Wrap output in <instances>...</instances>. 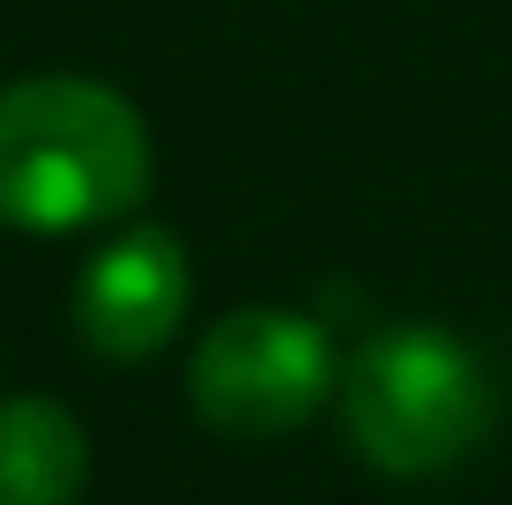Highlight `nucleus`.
I'll return each instance as SVG.
<instances>
[{
  "label": "nucleus",
  "instance_id": "1",
  "mask_svg": "<svg viewBox=\"0 0 512 505\" xmlns=\"http://www.w3.org/2000/svg\"><path fill=\"white\" fill-rule=\"evenodd\" d=\"M149 127L119 90L82 75H30L0 90V223L90 231L149 194Z\"/></svg>",
  "mask_w": 512,
  "mask_h": 505
},
{
  "label": "nucleus",
  "instance_id": "2",
  "mask_svg": "<svg viewBox=\"0 0 512 505\" xmlns=\"http://www.w3.org/2000/svg\"><path fill=\"white\" fill-rule=\"evenodd\" d=\"M349 446L379 476H438L490 431V372L446 327H386L342 372Z\"/></svg>",
  "mask_w": 512,
  "mask_h": 505
},
{
  "label": "nucleus",
  "instance_id": "3",
  "mask_svg": "<svg viewBox=\"0 0 512 505\" xmlns=\"http://www.w3.org/2000/svg\"><path fill=\"white\" fill-rule=\"evenodd\" d=\"M334 387H342V357H334L327 327L282 305H245L216 320L186 372L201 424L223 439H282L305 416H320Z\"/></svg>",
  "mask_w": 512,
  "mask_h": 505
},
{
  "label": "nucleus",
  "instance_id": "4",
  "mask_svg": "<svg viewBox=\"0 0 512 505\" xmlns=\"http://www.w3.org/2000/svg\"><path fill=\"white\" fill-rule=\"evenodd\" d=\"M186 246L164 223H127L119 238H104L75 283V327L97 357L141 364L156 357L186 320Z\"/></svg>",
  "mask_w": 512,
  "mask_h": 505
},
{
  "label": "nucleus",
  "instance_id": "5",
  "mask_svg": "<svg viewBox=\"0 0 512 505\" xmlns=\"http://www.w3.org/2000/svg\"><path fill=\"white\" fill-rule=\"evenodd\" d=\"M90 483V439L60 402L8 394L0 402V505H75Z\"/></svg>",
  "mask_w": 512,
  "mask_h": 505
}]
</instances>
